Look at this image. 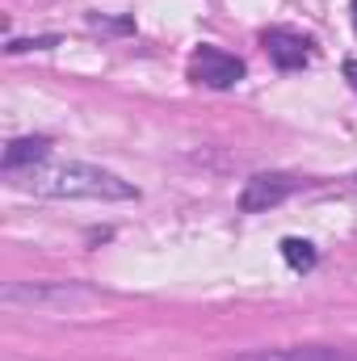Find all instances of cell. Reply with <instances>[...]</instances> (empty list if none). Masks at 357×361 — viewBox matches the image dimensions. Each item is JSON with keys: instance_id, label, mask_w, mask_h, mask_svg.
Returning <instances> with one entry per match:
<instances>
[{"instance_id": "52a82bcc", "label": "cell", "mask_w": 357, "mask_h": 361, "mask_svg": "<svg viewBox=\"0 0 357 361\" xmlns=\"http://www.w3.org/2000/svg\"><path fill=\"white\" fill-rule=\"evenodd\" d=\"M47 152H51V143L47 139H13L8 147H4V173L13 177V173H30V169H38L42 160H47Z\"/></svg>"}, {"instance_id": "30bf717a", "label": "cell", "mask_w": 357, "mask_h": 361, "mask_svg": "<svg viewBox=\"0 0 357 361\" xmlns=\"http://www.w3.org/2000/svg\"><path fill=\"white\" fill-rule=\"evenodd\" d=\"M345 72H349V80H353V89H357V63H353V59L345 63Z\"/></svg>"}, {"instance_id": "277c9868", "label": "cell", "mask_w": 357, "mask_h": 361, "mask_svg": "<svg viewBox=\"0 0 357 361\" xmlns=\"http://www.w3.org/2000/svg\"><path fill=\"white\" fill-rule=\"evenodd\" d=\"M294 189H298V180L286 177V173H257V177L244 180V189H240V210H244V214L273 210V206H282Z\"/></svg>"}, {"instance_id": "8fae6325", "label": "cell", "mask_w": 357, "mask_h": 361, "mask_svg": "<svg viewBox=\"0 0 357 361\" xmlns=\"http://www.w3.org/2000/svg\"><path fill=\"white\" fill-rule=\"evenodd\" d=\"M353 25H357V0H353Z\"/></svg>"}, {"instance_id": "3957f363", "label": "cell", "mask_w": 357, "mask_h": 361, "mask_svg": "<svg viewBox=\"0 0 357 361\" xmlns=\"http://www.w3.org/2000/svg\"><path fill=\"white\" fill-rule=\"evenodd\" d=\"M189 80L206 85V89H231L244 80V59H236L219 47H198L189 59Z\"/></svg>"}, {"instance_id": "6da1fadb", "label": "cell", "mask_w": 357, "mask_h": 361, "mask_svg": "<svg viewBox=\"0 0 357 361\" xmlns=\"http://www.w3.org/2000/svg\"><path fill=\"white\" fill-rule=\"evenodd\" d=\"M21 189L38 197H89V202H135L139 189L109 169L97 164H55V169H30Z\"/></svg>"}, {"instance_id": "5b68a950", "label": "cell", "mask_w": 357, "mask_h": 361, "mask_svg": "<svg viewBox=\"0 0 357 361\" xmlns=\"http://www.w3.org/2000/svg\"><path fill=\"white\" fill-rule=\"evenodd\" d=\"M231 361H357L345 349H332V345H290V349H257V353H244V357Z\"/></svg>"}, {"instance_id": "7a4b0ae2", "label": "cell", "mask_w": 357, "mask_h": 361, "mask_svg": "<svg viewBox=\"0 0 357 361\" xmlns=\"http://www.w3.org/2000/svg\"><path fill=\"white\" fill-rule=\"evenodd\" d=\"M97 298V290L80 281H8L0 290L4 307H25V311H76Z\"/></svg>"}, {"instance_id": "8992f818", "label": "cell", "mask_w": 357, "mask_h": 361, "mask_svg": "<svg viewBox=\"0 0 357 361\" xmlns=\"http://www.w3.org/2000/svg\"><path fill=\"white\" fill-rule=\"evenodd\" d=\"M261 42H265L269 59H273L277 68H286V72H294V68H303V63L311 59L307 38H298V34H290V30H265Z\"/></svg>"}, {"instance_id": "ba28073f", "label": "cell", "mask_w": 357, "mask_h": 361, "mask_svg": "<svg viewBox=\"0 0 357 361\" xmlns=\"http://www.w3.org/2000/svg\"><path fill=\"white\" fill-rule=\"evenodd\" d=\"M282 257H286L290 269H298V273L315 269V248L307 240H282Z\"/></svg>"}, {"instance_id": "9c48e42d", "label": "cell", "mask_w": 357, "mask_h": 361, "mask_svg": "<svg viewBox=\"0 0 357 361\" xmlns=\"http://www.w3.org/2000/svg\"><path fill=\"white\" fill-rule=\"evenodd\" d=\"M92 30H131V21H101V17H92Z\"/></svg>"}]
</instances>
